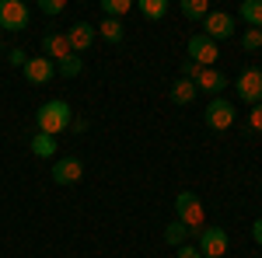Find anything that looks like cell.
<instances>
[{"label":"cell","instance_id":"1","mask_svg":"<svg viewBox=\"0 0 262 258\" xmlns=\"http://www.w3.org/2000/svg\"><path fill=\"white\" fill-rule=\"evenodd\" d=\"M70 122H74V108H70V101H63V98L46 101L39 112H35V129L46 133V136H60V133H67Z\"/></svg>","mask_w":262,"mask_h":258},{"label":"cell","instance_id":"2","mask_svg":"<svg viewBox=\"0 0 262 258\" xmlns=\"http://www.w3.org/2000/svg\"><path fill=\"white\" fill-rule=\"evenodd\" d=\"M175 217H179V223H185L196 234L206 227V209H203V202L196 199V192H189V189H182L179 196H175Z\"/></svg>","mask_w":262,"mask_h":258},{"label":"cell","instance_id":"3","mask_svg":"<svg viewBox=\"0 0 262 258\" xmlns=\"http://www.w3.org/2000/svg\"><path fill=\"white\" fill-rule=\"evenodd\" d=\"M32 21L28 4L21 0H0V32H25Z\"/></svg>","mask_w":262,"mask_h":258},{"label":"cell","instance_id":"4","mask_svg":"<svg viewBox=\"0 0 262 258\" xmlns=\"http://www.w3.org/2000/svg\"><path fill=\"white\" fill-rule=\"evenodd\" d=\"M196 248H200L203 258H224V255H227V248H231V238H227L224 227H203Z\"/></svg>","mask_w":262,"mask_h":258},{"label":"cell","instance_id":"5","mask_svg":"<svg viewBox=\"0 0 262 258\" xmlns=\"http://www.w3.org/2000/svg\"><path fill=\"white\" fill-rule=\"evenodd\" d=\"M234 119H238V108L227 98H213L206 105V112H203V122H206L210 129H217V133H224L227 126H234Z\"/></svg>","mask_w":262,"mask_h":258},{"label":"cell","instance_id":"6","mask_svg":"<svg viewBox=\"0 0 262 258\" xmlns=\"http://www.w3.org/2000/svg\"><path fill=\"white\" fill-rule=\"evenodd\" d=\"M203 35L210 42H227L234 35V18L224 14V11H210V14L203 18Z\"/></svg>","mask_w":262,"mask_h":258},{"label":"cell","instance_id":"7","mask_svg":"<svg viewBox=\"0 0 262 258\" xmlns=\"http://www.w3.org/2000/svg\"><path fill=\"white\" fill-rule=\"evenodd\" d=\"M234 91H238V98H242V101L259 105V101H262V70H259V66H248L242 77L234 80Z\"/></svg>","mask_w":262,"mask_h":258},{"label":"cell","instance_id":"8","mask_svg":"<svg viewBox=\"0 0 262 258\" xmlns=\"http://www.w3.org/2000/svg\"><path fill=\"white\" fill-rule=\"evenodd\" d=\"M185 49H189V60L200 63V66H213V63H217V56H221V45H217V42H210L203 32H196V35L189 39V45H185Z\"/></svg>","mask_w":262,"mask_h":258},{"label":"cell","instance_id":"9","mask_svg":"<svg viewBox=\"0 0 262 258\" xmlns=\"http://www.w3.org/2000/svg\"><path fill=\"white\" fill-rule=\"evenodd\" d=\"M63 35H67V42H70L74 56H81V53H88V49L95 45V39H98V28H95L91 21H74V25H70V32H63Z\"/></svg>","mask_w":262,"mask_h":258},{"label":"cell","instance_id":"10","mask_svg":"<svg viewBox=\"0 0 262 258\" xmlns=\"http://www.w3.org/2000/svg\"><path fill=\"white\" fill-rule=\"evenodd\" d=\"M49 178L56 181V185H77L84 178L81 157H56V164L49 168Z\"/></svg>","mask_w":262,"mask_h":258},{"label":"cell","instance_id":"11","mask_svg":"<svg viewBox=\"0 0 262 258\" xmlns=\"http://www.w3.org/2000/svg\"><path fill=\"white\" fill-rule=\"evenodd\" d=\"M42 56L60 66L63 60H70V56H74V49H70V42H67L63 32H49V35H42Z\"/></svg>","mask_w":262,"mask_h":258},{"label":"cell","instance_id":"12","mask_svg":"<svg viewBox=\"0 0 262 258\" xmlns=\"http://www.w3.org/2000/svg\"><path fill=\"white\" fill-rule=\"evenodd\" d=\"M21 74L28 84H49V80L56 77V63L46 60V56H32V60L21 66Z\"/></svg>","mask_w":262,"mask_h":258},{"label":"cell","instance_id":"13","mask_svg":"<svg viewBox=\"0 0 262 258\" xmlns=\"http://www.w3.org/2000/svg\"><path fill=\"white\" fill-rule=\"evenodd\" d=\"M192 84H196V91H206V95L221 98V95H224V87H227L231 80L224 77L221 70H213V66H203L200 74H196V80H192Z\"/></svg>","mask_w":262,"mask_h":258},{"label":"cell","instance_id":"14","mask_svg":"<svg viewBox=\"0 0 262 258\" xmlns=\"http://www.w3.org/2000/svg\"><path fill=\"white\" fill-rule=\"evenodd\" d=\"M28 150H32L35 157L49 160L53 154H56V136H46V133H39V129H35V133L28 136Z\"/></svg>","mask_w":262,"mask_h":258},{"label":"cell","instance_id":"15","mask_svg":"<svg viewBox=\"0 0 262 258\" xmlns=\"http://www.w3.org/2000/svg\"><path fill=\"white\" fill-rule=\"evenodd\" d=\"M168 95H171V101H175V105H192L200 91H196V84H192V80L179 77L175 84H171V91H168Z\"/></svg>","mask_w":262,"mask_h":258},{"label":"cell","instance_id":"16","mask_svg":"<svg viewBox=\"0 0 262 258\" xmlns=\"http://www.w3.org/2000/svg\"><path fill=\"white\" fill-rule=\"evenodd\" d=\"M95 28H98V35H101L105 42H108V45H119V42L126 39V28H122V21H112V18H105L101 25H95Z\"/></svg>","mask_w":262,"mask_h":258},{"label":"cell","instance_id":"17","mask_svg":"<svg viewBox=\"0 0 262 258\" xmlns=\"http://www.w3.org/2000/svg\"><path fill=\"white\" fill-rule=\"evenodd\" d=\"M238 14L248 28H259L262 32V0H245L242 7H238Z\"/></svg>","mask_w":262,"mask_h":258},{"label":"cell","instance_id":"18","mask_svg":"<svg viewBox=\"0 0 262 258\" xmlns=\"http://www.w3.org/2000/svg\"><path fill=\"white\" fill-rule=\"evenodd\" d=\"M179 7L189 21H200V25H203V18L210 14V4H206V0H182Z\"/></svg>","mask_w":262,"mask_h":258},{"label":"cell","instance_id":"19","mask_svg":"<svg viewBox=\"0 0 262 258\" xmlns=\"http://www.w3.org/2000/svg\"><path fill=\"white\" fill-rule=\"evenodd\" d=\"M140 14H143L147 21L168 18V0H140Z\"/></svg>","mask_w":262,"mask_h":258},{"label":"cell","instance_id":"20","mask_svg":"<svg viewBox=\"0 0 262 258\" xmlns=\"http://www.w3.org/2000/svg\"><path fill=\"white\" fill-rule=\"evenodd\" d=\"M133 11V0H101V14L112 21H119L122 14H129Z\"/></svg>","mask_w":262,"mask_h":258},{"label":"cell","instance_id":"21","mask_svg":"<svg viewBox=\"0 0 262 258\" xmlns=\"http://www.w3.org/2000/svg\"><path fill=\"white\" fill-rule=\"evenodd\" d=\"M185 238H189V227H185V223H179V220L164 227V244H171V248H182V244H185Z\"/></svg>","mask_w":262,"mask_h":258},{"label":"cell","instance_id":"22","mask_svg":"<svg viewBox=\"0 0 262 258\" xmlns=\"http://www.w3.org/2000/svg\"><path fill=\"white\" fill-rule=\"evenodd\" d=\"M81 70H84V56H70V60H63L60 66H56V74L67 80H74V77H81Z\"/></svg>","mask_w":262,"mask_h":258},{"label":"cell","instance_id":"23","mask_svg":"<svg viewBox=\"0 0 262 258\" xmlns=\"http://www.w3.org/2000/svg\"><path fill=\"white\" fill-rule=\"evenodd\" d=\"M242 49H245V53H262V32H259V28H245Z\"/></svg>","mask_w":262,"mask_h":258},{"label":"cell","instance_id":"24","mask_svg":"<svg viewBox=\"0 0 262 258\" xmlns=\"http://www.w3.org/2000/svg\"><path fill=\"white\" fill-rule=\"evenodd\" d=\"M245 129H248V133H262V101L248 108V115H245Z\"/></svg>","mask_w":262,"mask_h":258},{"label":"cell","instance_id":"25","mask_svg":"<svg viewBox=\"0 0 262 258\" xmlns=\"http://www.w3.org/2000/svg\"><path fill=\"white\" fill-rule=\"evenodd\" d=\"M39 7L46 14H63V11H67V0H42Z\"/></svg>","mask_w":262,"mask_h":258},{"label":"cell","instance_id":"26","mask_svg":"<svg viewBox=\"0 0 262 258\" xmlns=\"http://www.w3.org/2000/svg\"><path fill=\"white\" fill-rule=\"evenodd\" d=\"M203 66L200 63H192V60H182V77L185 80H196V74H200Z\"/></svg>","mask_w":262,"mask_h":258},{"label":"cell","instance_id":"27","mask_svg":"<svg viewBox=\"0 0 262 258\" xmlns=\"http://www.w3.org/2000/svg\"><path fill=\"white\" fill-rule=\"evenodd\" d=\"M7 60H11V66H25L28 56H25V49H11V53H7Z\"/></svg>","mask_w":262,"mask_h":258},{"label":"cell","instance_id":"28","mask_svg":"<svg viewBox=\"0 0 262 258\" xmlns=\"http://www.w3.org/2000/svg\"><path fill=\"white\" fill-rule=\"evenodd\" d=\"M179 258H203V255H200V248H196V244H182Z\"/></svg>","mask_w":262,"mask_h":258},{"label":"cell","instance_id":"29","mask_svg":"<svg viewBox=\"0 0 262 258\" xmlns=\"http://www.w3.org/2000/svg\"><path fill=\"white\" fill-rule=\"evenodd\" d=\"M252 238H255V244L262 248V217L255 220V223H252Z\"/></svg>","mask_w":262,"mask_h":258},{"label":"cell","instance_id":"30","mask_svg":"<svg viewBox=\"0 0 262 258\" xmlns=\"http://www.w3.org/2000/svg\"><path fill=\"white\" fill-rule=\"evenodd\" d=\"M70 129H74V133H88V119H74V122H70Z\"/></svg>","mask_w":262,"mask_h":258}]
</instances>
